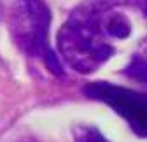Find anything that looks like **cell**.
Returning <instances> with one entry per match:
<instances>
[{"label": "cell", "mask_w": 147, "mask_h": 142, "mask_svg": "<svg viewBox=\"0 0 147 142\" xmlns=\"http://www.w3.org/2000/svg\"><path fill=\"white\" fill-rule=\"evenodd\" d=\"M58 49L63 60L81 74L95 72L114 55L100 0H88L70 14L58 33Z\"/></svg>", "instance_id": "1"}, {"label": "cell", "mask_w": 147, "mask_h": 142, "mask_svg": "<svg viewBox=\"0 0 147 142\" xmlns=\"http://www.w3.org/2000/svg\"><path fill=\"white\" fill-rule=\"evenodd\" d=\"M9 25L16 46L25 55L42 60L54 76H63V67L49 46L51 11L46 0H12Z\"/></svg>", "instance_id": "2"}, {"label": "cell", "mask_w": 147, "mask_h": 142, "mask_svg": "<svg viewBox=\"0 0 147 142\" xmlns=\"http://www.w3.org/2000/svg\"><path fill=\"white\" fill-rule=\"evenodd\" d=\"M84 95L107 103L128 121L137 135L147 137V93L98 81L88 84L84 88Z\"/></svg>", "instance_id": "3"}, {"label": "cell", "mask_w": 147, "mask_h": 142, "mask_svg": "<svg viewBox=\"0 0 147 142\" xmlns=\"http://www.w3.org/2000/svg\"><path fill=\"white\" fill-rule=\"evenodd\" d=\"M124 76L138 82H147V60L142 56H133L130 65L124 68Z\"/></svg>", "instance_id": "4"}, {"label": "cell", "mask_w": 147, "mask_h": 142, "mask_svg": "<svg viewBox=\"0 0 147 142\" xmlns=\"http://www.w3.org/2000/svg\"><path fill=\"white\" fill-rule=\"evenodd\" d=\"M76 142H109V140L93 126H81L76 130Z\"/></svg>", "instance_id": "5"}, {"label": "cell", "mask_w": 147, "mask_h": 142, "mask_svg": "<svg viewBox=\"0 0 147 142\" xmlns=\"http://www.w3.org/2000/svg\"><path fill=\"white\" fill-rule=\"evenodd\" d=\"M145 14H147V0H145Z\"/></svg>", "instance_id": "6"}]
</instances>
